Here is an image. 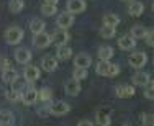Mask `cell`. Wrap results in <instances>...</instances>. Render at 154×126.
<instances>
[{
  "label": "cell",
  "mask_w": 154,
  "mask_h": 126,
  "mask_svg": "<svg viewBox=\"0 0 154 126\" xmlns=\"http://www.w3.org/2000/svg\"><path fill=\"white\" fill-rule=\"evenodd\" d=\"M95 70H97V74L102 77H115L120 74V66L112 64V62H108V61H100L95 66Z\"/></svg>",
  "instance_id": "1"
},
{
  "label": "cell",
  "mask_w": 154,
  "mask_h": 126,
  "mask_svg": "<svg viewBox=\"0 0 154 126\" xmlns=\"http://www.w3.org/2000/svg\"><path fill=\"white\" fill-rule=\"evenodd\" d=\"M23 36H25L23 29H21L20 26H17V25H13V26L7 28V31H5V41L8 43V44H18L21 39H23Z\"/></svg>",
  "instance_id": "2"
},
{
  "label": "cell",
  "mask_w": 154,
  "mask_h": 126,
  "mask_svg": "<svg viewBox=\"0 0 154 126\" xmlns=\"http://www.w3.org/2000/svg\"><path fill=\"white\" fill-rule=\"evenodd\" d=\"M69 110H71V106L67 105L66 102H51L49 106H48V112L51 115H54V116H62V115L69 113Z\"/></svg>",
  "instance_id": "3"
},
{
  "label": "cell",
  "mask_w": 154,
  "mask_h": 126,
  "mask_svg": "<svg viewBox=\"0 0 154 126\" xmlns=\"http://www.w3.org/2000/svg\"><path fill=\"white\" fill-rule=\"evenodd\" d=\"M128 62H130L131 67L141 69L143 66H146V62H148V56H146V53H143V51H134L130 56V59H128Z\"/></svg>",
  "instance_id": "4"
},
{
  "label": "cell",
  "mask_w": 154,
  "mask_h": 126,
  "mask_svg": "<svg viewBox=\"0 0 154 126\" xmlns=\"http://www.w3.org/2000/svg\"><path fill=\"white\" fill-rule=\"evenodd\" d=\"M39 75H41V70H39L38 66H26V67L23 69V77H25V80H26L28 84H33V82H36V80L39 79Z\"/></svg>",
  "instance_id": "5"
},
{
  "label": "cell",
  "mask_w": 154,
  "mask_h": 126,
  "mask_svg": "<svg viewBox=\"0 0 154 126\" xmlns=\"http://www.w3.org/2000/svg\"><path fill=\"white\" fill-rule=\"evenodd\" d=\"M74 15H71L69 12H62L59 13V17H57V20H56V25L59 26L61 29H69L74 25Z\"/></svg>",
  "instance_id": "6"
},
{
  "label": "cell",
  "mask_w": 154,
  "mask_h": 126,
  "mask_svg": "<svg viewBox=\"0 0 154 126\" xmlns=\"http://www.w3.org/2000/svg\"><path fill=\"white\" fill-rule=\"evenodd\" d=\"M115 94H116V97H118V98H131L134 94H136V87H133V85H128V84L116 85Z\"/></svg>",
  "instance_id": "7"
},
{
  "label": "cell",
  "mask_w": 154,
  "mask_h": 126,
  "mask_svg": "<svg viewBox=\"0 0 154 126\" xmlns=\"http://www.w3.org/2000/svg\"><path fill=\"white\" fill-rule=\"evenodd\" d=\"M74 66L77 69H89L92 66V57L87 53H79L74 57Z\"/></svg>",
  "instance_id": "8"
},
{
  "label": "cell",
  "mask_w": 154,
  "mask_h": 126,
  "mask_svg": "<svg viewBox=\"0 0 154 126\" xmlns=\"http://www.w3.org/2000/svg\"><path fill=\"white\" fill-rule=\"evenodd\" d=\"M20 100L25 103V105H35V103L38 102V90L30 85V88H26V90L21 94V98Z\"/></svg>",
  "instance_id": "9"
},
{
  "label": "cell",
  "mask_w": 154,
  "mask_h": 126,
  "mask_svg": "<svg viewBox=\"0 0 154 126\" xmlns=\"http://www.w3.org/2000/svg\"><path fill=\"white\" fill-rule=\"evenodd\" d=\"M67 10L66 12H69L71 15H75V13H82L84 10L87 8L85 5V0H67Z\"/></svg>",
  "instance_id": "10"
},
{
  "label": "cell",
  "mask_w": 154,
  "mask_h": 126,
  "mask_svg": "<svg viewBox=\"0 0 154 126\" xmlns=\"http://www.w3.org/2000/svg\"><path fill=\"white\" fill-rule=\"evenodd\" d=\"M51 44V35H48V33H39V35H35V38H33V46L38 48V49H43V48H48Z\"/></svg>",
  "instance_id": "11"
},
{
  "label": "cell",
  "mask_w": 154,
  "mask_h": 126,
  "mask_svg": "<svg viewBox=\"0 0 154 126\" xmlns=\"http://www.w3.org/2000/svg\"><path fill=\"white\" fill-rule=\"evenodd\" d=\"M118 46L122 48L123 51H131V49L136 48V39H134L131 35H125L118 39Z\"/></svg>",
  "instance_id": "12"
},
{
  "label": "cell",
  "mask_w": 154,
  "mask_h": 126,
  "mask_svg": "<svg viewBox=\"0 0 154 126\" xmlns=\"http://www.w3.org/2000/svg\"><path fill=\"white\" fill-rule=\"evenodd\" d=\"M15 61L18 64H28L31 61V53L26 48H18L15 51Z\"/></svg>",
  "instance_id": "13"
},
{
  "label": "cell",
  "mask_w": 154,
  "mask_h": 126,
  "mask_svg": "<svg viewBox=\"0 0 154 126\" xmlns=\"http://www.w3.org/2000/svg\"><path fill=\"white\" fill-rule=\"evenodd\" d=\"M151 82V77L148 72H138L133 75V87H146Z\"/></svg>",
  "instance_id": "14"
},
{
  "label": "cell",
  "mask_w": 154,
  "mask_h": 126,
  "mask_svg": "<svg viewBox=\"0 0 154 126\" xmlns=\"http://www.w3.org/2000/svg\"><path fill=\"white\" fill-rule=\"evenodd\" d=\"M69 41V33L66 29H61V31H56L51 35V43L57 44V46H62V44H67Z\"/></svg>",
  "instance_id": "15"
},
{
  "label": "cell",
  "mask_w": 154,
  "mask_h": 126,
  "mask_svg": "<svg viewBox=\"0 0 154 126\" xmlns=\"http://www.w3.org/2000/svg\"><path fill=\"white\" fill-rule=\"evenodd\" d=\"M112 118H110V110L108 108H100L97 112V124L98 126H110Z\"/></svg>",
  "instance_id": "16"
},
{
  "label": "cell",
  "mask_w": 154,
  "mask_h": 126,
  "mask_svg": "<svg viewBox=\"0 0 154 126\" xmlns=\"http://www.w3.org/2000/svg\"><path fill=\"white\" fill-rule=\"evenodd\" d=\"M126 12H128V15H130V17H139V15L144 12V3L134 0V2L128 3V10H126Z\"/></svg>",
  "instance_id": "17"
},
{
  "label": "cell",
  "mask_w": 154,
  "mask_h": 126,
  "mask_svg": "<svg viewBox=\"0 0 154 126\" xmlns=\"http://www.w3.org/2000/svg\"><path fill=\"white\" fill-rule=\"evenodd\" d=\"M41 67H43V70H46V72H54V70L57 69V61H56V57H54V56H46V57H43Z\"/></svg>",
  "instance_id": "18"
},
{
  "label": "cell",
  "mask_w": 154,
  "mask_h": 126,
  "mask_svg": "<svg viewBox=\"0 0 154 126\" xmlns=\"http://www.w3.org/2000/svg\"><path fill=\"white\" fill-rule=\"evenodd\" d=\"M2 80L5 84H15L17 80H18V72L15 69H5V70H2Z\"/></svg>",
  "instance_id": "19"
},
{
  "label": "cell",
  "mask_w": 154,
  "mask_h": 126,
  "mask_svg": "<svg viewBox=\"0 0 154 126\" xmlns=\"http://www.w3.org/2000/svg\"><path fill=\"white\" fill-rule=\"evenodd\" d=\"M80 82H77V80H69L67 84H66V94L67 95H71V97H75V95H79L80 94Z\"/></svg>",
  "instance_id": "20"
},
{
  "label": "cell",
  "mask_w": 154,
  "mask_h": 126,
  "mask_svg": "<svg viewBox=\"0 0 154 126\" xmlns=\"http://www.w3.org/2000/svg\"><path fill=\"white\" fill-rule=\"evenodd\" d=\"M113 48L112 46H100L98 48V51H97V56L100 61H110V59L113 57Z\"/></svg>",
  "instance_id": "21"
},
{
  "label": "cell",
  "mask_w": 154,
  "mask_h": 126,
  "mask_svg": "<svg viewBox=\"0 0 154 126\" xmlns=\"http://www.w3.org/2000/svg\"><path fill=\"white\" fill-rule=\"evenodd\" d=\"M45 28H46V25H45V21H43L41 18H33V20H31L30 29H31L33 35H39V33H43V31H45Z\"/></svg>",
  "instance_id": "22"
},
{
  "label": "cell",
  "mask_w": 154,
  "mask_h": 126,
  "mask_svg": "<svg viewBox=\"0 0 154 126\" xmlns=\"http://www.w3.org/2000/svg\"><path fill=\"white\" fill-rule=\"evenodd\" d=\"M103 25H105V26L116 28L120 25V17L116 13H105L103 15Z\"/></svg>",
  "instance_id": "23"
},
{
  "label": "cell",
  "mask_w": 154,
  "mask_h": 126,
  "mask_svg": "<svg viewBox=\"0 0 154 126\" xmlns=\"http://www.w3.org/2000/svg\"><path fill=\"white\" fill-rule=\"evenodd\" d=\"M56 56L59 61H67L69 57L72 56V49L67 46V44H62V46H57V53Z\"/></svg>",
  "instance_id": "24"
},
{
  "label": "cell",
  "mask_w": 154,
  "mask_h": 126,
  "mask_svg": "<svg viewBox=\"0 0 154 126\" xmlns=\"http://www.w3.org/2000/svg\"><path fill=\"white\" fill-rule=\"evenodd\" d=\"M13 124V113L8 110H0V126H12Z\"/></svg>",
  "instance_id": "25"
},
{
  "label": "cell",
  "mask_w": 154,
  "mask_h": 126,
  "mask_svg": "<svg viewBox=\"0 0 154 126\" xmlns=\"http://www.w3.org/2000/svg\"><path fill=\"white\" fill-rule=\"evenodd\" d=\"M146 35H148V28L143 26V25H134V26L131 28V36H133L134 39H143Z\"/></svg>",
  "instance_id": "26"
},
{
  "label": "cell",
  "mask_w": 154,
  "mask_h": 126,
  "mask_svg": "<svg viewBox=\"0 0 154 126\" xmlns=\"http://www.w3.org/2000/svg\"><path fill=\"white\" fill-rule=\"evenodd\" d=\"M8 8L12 13H20L25 8V0H10L8 2Z\"/></svg>",
  "instance_id": "27"
},
{
  "label": "cell",
  "mask_w": 154,
  "mask_h": 126,
  "mask_svg": "<svg viewBox=\"0 0 154 126\" xmlns=\"http://www.w3.org/2000/svg\"><path fill=\"white\" fill-rule=\"evenodd\" d=\"M38 100H43L45 103L51 102V100H53V90H51V88L43 87L41 90H38Z\"/></svg>",
  "instance_id": "28"
},
{
  "label": "cell",
  "mask_w": 154,
  "mask_h": 126,
  "mask_svg": "<svg viewBox=\"0 0 154 126\" xmlns=\"http://www.w3.org/2000/svg\"><path fill=\"white\" fill-rule=\"evenodd\" d=\"M5 97L8 102H18V100L21 98V92L18 90V88H10V90H7V94H5Z\"/></svg>",
  "instance_id": "29"
},
{
  "label": "cell",
  "mask_w": 154,
  "mask_h": 126,
  "mask_svg": "<svg viewBox=\"0 0 154 126\" xmlns=\"http://www.w3.org/2000/svg\"><path fill=\"white\" fill-rule=\"evenodd\" d=\"M98 33H100V36H102V38H113V36L116 35V28L105 26V25H103V26L100 28V31H98Z\"/></svg>",
  "instance_id": "30"
},
{
  "label": "cell",
  "mask_w": 154,
  "mask_h": 126,
  "mask_svg": "<svg viewBox=\"0 0 154 126\" xmlns=\"http://www.w3.org/2000/svg\"><path fill=\"white\" fill-rule=\"evenodd\" d=\"M87 75H89V72H87V69H74V72H72V79L77 80V82H80V80L87 79Z\"/></svg>",
  "instance_id": "31"
},
{
  "label": "cell",
  "mask_w": 154,
  "mask_h": 126,
  "mask_svg": "<svg viewBox=\"0 0 154 126\" xmlns=\"http://www.w3.org/2000/svg\"><path fill=\"white\" fill-rule=\"evenodd\" d=\"M56 7L57 5H49V3H43L41 5V12H43V15H46V17H53L54 13H56Z\"/></svg>",
  "instance_id": "32"
},
{
  "label": "cell",
  "mask_w": 154,
  "mask_h": 126,
  "mask_svg": "<svg viewBox=\"0 0 154 126\" xmlns=\"http://www.w3.org/2000/svg\"><path fill=\"white\" fill-rule=\"evenodd\" d=\"M143 126H154L152 113H144V115H143Z\"/></svg>",
  "instance_id": "33"
},
{
  "label": "cell",
  "mask_w": 154,
  "mask_h": 126,
  "mask_svg": "<svg viewBox=\"0 0 154 126\" xmlns=\"http://www.w3.org/2000/svg\"><path fill=\"white\" fill-rule=\"evenodd\" d=\"M12 66H10V61L7 57L0 56V70H5V69H10Z\"/></svg>",
  "instance_id": "34"
},
{
  "label": "cell",
  "mask_w": 154,
  "mask_h": 126,
  "mask_svg": "<svg viewBox=\"0 0 154 126\" xmlns=\"http://www.w3.org/2000/svg\"><path fill=\"white\" fill-rule=\"evenodd\" d=\"M144 97L148 100H152L154 98V90H152V82H149V88L144 92Z\"/></svg>",
  "instance_id": "35"
},
{
  "label": "cell",
  "mask_w": 154,
  "mask_h": 126,
  "mask_svg": "<svg viewBox=\"0 0 154 126\" xmlns=\"http://www.w3.org/2000/svg\"><path fill=\"white\" fill-rule=\"evenodd\" d=\"M144 39H146V43H148V46H152V44H154V39H152V31H151V29H149V31H148V35L144 36Z\"/></svg>",
  "instance_id": "36"
},
{
  "label": "cell",
  "mask_w": 154,
  "mask_h": 126,
  "mask_svg": "<svg viewBox=\"0 0 154 126\" xmlns=\"http://www.w3.org/2000/svg\"><path fill=\"white\" fill-rule=\"evenodd\" d=\"M77 126H94V123H92V121H89V120H82V121L77 123Z\"/></svg>",
  "instance_id": "37"
},
{
  "label": "cell",
  "mask_w": 154,
  "mask_h": 126,
  "mask_svg": "<svg viewBox=\"0 0 154 126\" xmlns=\"http://www.w3.org/2000/svg\"><path fill=\"white\" fill-rule=\"evenodd\" d=\"M43 3H49V5H57V3H59V0H45Z\"/></svg>",
  "instance_id": "38"
},
{
  "label": "cell",
  "mask_w": 154,
  "mask_h": 126,
  "mask_svg": "<svg viewBox=\"0 0 154 126\" xmlns=\"http://www.w3.org/2000/svg\"><path fill=\"white\" fill-rule=\"evenodd\" d=\"M122 2H125V3H131V2H134V0H122Z\"/></svg>",
  "instance_id": "39"
},
{
  "label": "cell",
  "mask_w": 154,
  "mask_h": 126,
  "mask_svg": "<svg viewBox=\"0 0 154 126\" xmlns=\"http://www.w3.org/2000/svg\"><path fill=\"white\" fill-rule=\"evenodd\" d=\"M123 126H130V124H123Z\"/></svg>",
  "instance_id": "40"
}]
</instances>
